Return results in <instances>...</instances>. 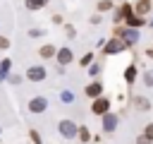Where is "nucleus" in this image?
<instances>
[{"label": "nucleus", "instance_id": "obj_8", "mask_svg": "<svg viewBox=\"0 0 153 144\" xmlns=\"http://www.w3.org/2000/svg\"><path fill=\"white\" fill-rule=\"evenodd\" d=\"M84 94L88 96V98H96V96H100L103 94V84L96 79V82H91V84H86V89H84Z\"/></svg>", "mask_w": 153, "mask_h": 144}, {"label": "nucleus", "instance_id": "obj_31", "mask_svg": "<svg viewBox=\"0 0 153 144\" xmlns=\"http://www.w3.org/2000/svg\"><path fill=\"white\" fill-rule=\"evenodd\" d=\"M53 24H62V17L60 14H53Z\"/></svg>", "mask_w": 153, "mask_h": 144}, {"label": "nucleus", "instance_id": "obj_22", "mask_svg": "<svg viewBox=\"0 0 153 144\" xmlns=\"http://www.w3.org/2000/svg\"><path fill=\"white\" fill-rule=\"evenodd\" d=\"M29 139H31L33 144H43V139H41V134H38L36 130H29Z\"/></svg>", "mask_w": 153, "mask_h": 144}, {"label": "nucleus", "instance_id": "obj_24", "mask_svg": "<svg viewBox=\"0 0 153 144\" xmlns=\"http://www.w3.org/2000/svg\"><path fill=\"white\" fill-rule=\"evenodd\" d=\"M22 79H24L22 74H7V79H5V82H10V84H22Z\"/></svg>", "mask_w": 153, "mask_h": 144}, {"label": "nucleus", "instance_id": "obj_1", "mask_svg": "<svg viewBox=\"0 0 153 144\" xmlns=\"http://www.w3.org/2000/svg\"><path fill=\"white\" fill-rule=\"evenodd\" d=\"M127 48H129V46H127L120 36H112L110 41L103 43V53H105V55H117V53H122V50H127Z\"/></svg>", "mask_w": 153, "mask_h": 144}, {"label": "nucleus", "instance_id": "obj_19", "mask_svg": "<svg viewBox=\"0 0 153 144\" xmlns=\"http://www.w3.org/2000/svg\"><path fill=\"white\" fill-rule=\"evenodd\" d=\"M108 10H112V0H100L98 2V12H108Z\"/></svg>", "mask_w": 153, "mask_h": 144}, {"label": "nucleus", "instance_id": "obj_9", "mask_svg": "<svg viewBox=\"0 0 153 144\" xmlns=\"http://www.w3.org/2000/svg\"><path fill=\"white\" fill-rule=\"evenodd\" d=\"M100 118H103V130H105V132H112V130L117 127V118H115V113L108 110V113H103Z\"/></svg>", "mask_w": 153, "mask_h": 144}, {"label": "nucleus", "instance_id": "obj_28", "mask_svg": "<svg viewBox=\"0 0 153 144\" xmlns=\"http://www.w3.org/2000/svg\"><path fill=\"white\" fill-rule=\"evenodd\" d=\"M60 98H62V101H65V103H72V101H74V96H72V94H69V91H67V89H65V91H62V94H60Z\"/></svg>", "mask_w": 153, "mask_h": 144}, {"label": "nucleus", "instance_id": "obj_7", "mask_svg": "<svg viewBox=\"0 0 153 144\" xmlns=\"http://www.w3.org/2000/svg\"><path fill=\"white\" fill-rule=\"evenodd\" d=\"M55 60H57V65H62V67H65V65H69V62L74 60L72 48H67V46H65V48H57V50H55Z\"/></svg>", "mask_w": 153, "mask_h": 144}, {"label": "nucleus", "instance_id": "obj_17", "mask_svg": "<svg viewBox=\"0 0 153 144\" xmlns=\"http://www.w3.org/2000/svg\"><path fill=\"white\" fill-rule=\"evenodd\" d=\"M134 106H139V108H141V110H143V113H146V110H148V108H151V103H148V101H146V98H139V96H136V98H134Z\"/></svg>", "mask_w": 153, "mask_h": 144}, {"label": "nucleus", "instance_id": "obj_11", "mask_svg": "<svg viewBox=\"0 0 153 144\" xmlns=\"http://www.w3.org/2000/svg\"><path fill=\"white\" fill-rule=\"evenodd\" d=\"M55 50H57V48H55L53 43H43V46L38 48V58H41V60H50V58H55Z\"/></svg>", "mask_w": 153, "mask_h": 144}, {"label": "nucleus", "instance_id": "obj_14", "mask_svg": "<svg viewBox=\"0 0 153 144\" xmlns=\"http://www.w3.org/2000/svg\"><path fill=\"white\" fill-rule=\"evenodd\" d=\"M10 72H12V60L10 58H2L0 60V82H5Z\"/></svg>", "mask_w": 153, "mask_h": 144}, {"label": "nucleus", "instance_id": "obj_12", "mask_svg": "<svg viewBox=\"0 0 153 144\" xmlns=\"http://www.w3.org/2000/svg\"><path fill=\"white\" fill-rule=\"evenodd\" d=\"M131 10H134V14H148L151 12V0H136L134 5H131Z\"/></svg>", "mask_w": 153, "mask_h": 144}, {"label": "nucleus", "instance_id": "obj_16", "mask_svg": "<svg viewBox=\"0 0 153 144\" xmlns=\"http://www.w3.org/2000/svg\"><path fill=\"white\" fill-rule=\"evenodd\" d=\"M124 79H127L129 84H131V82L136 79V65H129V67L124 70Z\"/></svg>", "mask_w": 153, "mask_h": 144}, {"label": "nucleus", "instance_id": "obj_25", "mask_svg": "<svg viewBox=\"0 0 153 144\" xmlns=\"http://www.w3.org/2000/svg\"><path fill=\"white\" fill-rule=\"evenodd\" d=\"M143 137H146V139H151V142H153V122H148V125H146V127H143Z\"/></svg>", "mask_w": 153, "mask_h": 144}, {"label": "nucleus", "instance_id": "obj_10", "mask_svg": "<svg viewBox=\"0 0 153 144\" xmlns=\"http://www.w3.org/2000/svg\"><path fill=\"white\" fill-rule=\"evenodd\" d=\"M124 24H127V26H131V29H139V26H143V24H146V19H143L141 14H134V12H131V14H127V17H124Z\"/></svg>", "mask_w": 153, "mask_h": 144}, {"label": "nucleus", "instance_id": "obj_33", "mask_svg": "<svg viewBox=\"0 0 153 144\" xmlns=\"http://www.w3.org/2000/svg\"><path fill=\"white\" fill-rule=\"evenodd\" d=\"M0 132H2V127H0Z\"/></svg>", "mask_w": 153, "mask_h": 144}, {"label": "nucleus", "instance_id": "obj_13", "mask_svg": "<svg viewBox=\"0 0 153 144\" xmlns=\"http://www.w3.org/2000/svg\"><path fill=\"white\" fill-rule=\"evenodd\" d=\"M131 12H134V10H131V5H129V2H122V5L115 10V22H124V17H127V14H131Z\"/></svg>", "mask_w": 153, "mask_h": 144}, {"label": "nucleus", "instance_id": "obj_30", "mask_svg": "<svg viewBox=\"0 0 153 144\" xmlns=\"http://www.w3.org/2000/svg\"><path fill=\"white\" fill-rule=\"evenodd\" d=\"M136 144H151V139H146V137H143V134H141V137H139V139H136Z\"/></svg>", "mask_w": 153, "mask_h": 144}, {"label": "nucleus", "instance_id": "obj_5", "mask_svg": "<svg viewBox=\"0 0 153 144\" xmlns=\"http://www.w3.org/2000/svg\"><path fill=\"white\" fill-rule=\"evenodd\" d=\"M93 103H91V113L93 115H103V113H108L110 110V101L100 94V96H96V98H91Z\"/></svg>", "mask_w": 153, "mask_h": 144}, {"label": "nucleus", "instance_id": "obj_21", "mask_svg": "<svg viewBox=\"0 0 153 144\" xmlns=\"http://www.w3.org/2000/svg\"><path fill=\"white\" fill-rule=\"evenodd\" d=\"M43 34H45L43 29H29V31H26V36H29V38H41Z\"/></svg>", "mask_w": 153, "mask_h": 144}, {"label": "nucleus", "instance_id": "obj_4", "mask_svg": "<svg viewBox=\"0 0 153 144\" xmlns=\"http://www.w3.org/2000/svg\"><path fill=\"white\" fill-rule=\"evenodd\" d=\"M112 36H120L127 46H134V43H136V38H139L136 29H131V26H124V29H122V26H115V34H112Z\"/></svg>", "mask_w": 153, "mask_h": 144}, {"label": "nucleus", "instance_id": "obj_3", "mask_svg": "<svg viewBox=\"0 0 153 144\" xmlns=\"http://www.w3.org/2000/svg\"><path fill=\"white\" fill-rule=\"evenodd\" d=\"M26 110H29V113H33V115L45 113V110H48V98H45V96H33V98H29Z\"/></svg>", "mask_w": 153, "mask_h": 144}, {"label": "nucleus", "instance_id": "obj_26", "mask_svg": "<svg viewBox=\"0 0 153 144\" xmlns=\"http://www.w3.org/2000/svg\"><path fill=\"white\" fill-rule=\"evenodd\" d=\"M98 72H100V65H98V62H91V65H88V74H91V77H96Z\"/></svg>", "mask_w": 153, "mask_h": 144}, {"label": "nucleus", "instance_id": "obj_32", "mask_svg": "<svg viewBox=\"0 0 153 144\" xmlns=\"http://www.w3.org/2000/svg\"><path fill=\"white\" fill-rule=\"evenodd\" d=\"M146 55H148V58H153V48H148V50H146Z\"/></svg>", "mask_w": 153, "mask_h": 144}, {"label": "nucleus", "instance_id": "obj_15", "mask_svg": "<svg viewBox=\"0 0 153 144\" xmlns=\"http://www.w3.org/2000/svg\"><path fill=\"white\" fill-rule=\"evenodd\" d=\"M48 5V0H24V7L29 10V12H38V10H43Z\"/></svg>", "mask_w": 153, "mask_h": 144}, {"label": "nucleus", "instance_id": "obj_27", "mask_svg": "<svg viewBox=\"0 0 153 144\" xmlns=\"http://www.w3.org/2000/svg\"><path fill=\"white\" fill-rule=\"evenodd\" d=\"M79 62H81L84 67H86V65H91V62H93V53H86V55H84V58H81Z\"/></svg>", "mask_w": 153, "mask_h": 144}, {"label": "nucleus", "instance_id": "obj_18", "mask_svg": "<svg viewBox=\"0 0 153 144\" xmlns=\"http://www.w3.org/2000/svg\"><path fill=\"white\" fill-rule=\"evenodd\" d=\"M76 137H79L81 142H88V139H91V134H88V127H79V130H76Z\"/></svg>", "mask_w": 153, "mask_h": 144}, {"label": "nucleus", "instance_id": "obj_29", "mask_svg": "<svg viewBox=\"0 0 153 144\" xmlns=\"http://www.w3.org/2000/svg\"><path fill=\"white\" fill-rule=\"evenodd\" d=\"M143 82H146L148 86H153V72H146V77H143Z\"/></svg>", "mask_w": 153, "mask_h": 144}, {"label": "nucleus", "instance_id": "obj_2", "mask_svg": "<svg viewBox=\"0 0 153 144\" xmlns=\"http://www.w3.org/2000/svg\"><path fill=\"white\" fill-rule=\"evenodd\" d=\"M24 77H26L29 82H43V79L48 77V67H45V65H29L26 72H24Z\"/></svg>", "mask_w": 153, "mask_h": 144}, {"label": "nucleus", "instance_id": "obj_23", "mask_svg": "<svg viewBox=\"0 0 153 144\" xmlns=\"http://www.w3.org/2000/svg\"><path fill=\"white\" fill-rule=\"evenodd\" d=\"M10 46H12V41H10L7 36L0 34V50H10Z\"/></svg>", "mask_w": 153, "mask_h": 144}, {"label": "nucleus", "instance_id": "obj_6", "mask_svg": "<svg viewBox=\"0 0 153 144\" xmlns=\"http://www.w3.org/2000/svg\"><path fill=\"white\" fill-rule=\"evenodd\" d=\"M76 130H79V127H76L72 120H60V122H57V132H60L65 139H74V137H76Z\"/></svg>", "mask_w": 153, "mask_h": 144}, {"label": "nucleus", "instance_id": "obj_20", "mask_svg": "<svg viewBox=\"0 0 153 144\" xmlns=\"http://www.w3.org/2000/svg\"><path fill=\"white\" fill-rule=\"evenodd\" d=\"M65 36H67V38H74V36H76L74 24H65Z\"/></svg>", "mask_w": 153, "mask_h": 144}]
</instances>
